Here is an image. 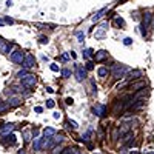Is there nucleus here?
Segmentation results:
<instances>
[{"mask_svg": "<svg viewBox=\"0 0 154 154\" xmlns=\"http://www.w3.org/2000/svg\"><path fill=\"white\" fill-rule=\"evenodd\" d=\"M126 72H128V66L119 65V63L112 65V77H114V79H122Z\"/></svg>", "mask_w": 154, "mask_h": 154, "instance_id": "1", "label": "nucleus"}, {"mask_svg": "<svg viewBox=\"0 0 154 154\" xmlns=\"http://www.w3.org/2000/svg\"><path fill=\"white\" fill-rule=\"evenodd\" d=\"M35 83H37V77L34 74H26L22 79V86H25V88H32Z\"/></svg>", "mask_w": 154, "mask_h": 154, "instance_id": "2", "label": "nucleus"}, {"mask_svg": "<svg viewBox=\"0 0 154 154\" xmlns=\"http://www.w3.org/2000/svg\"><path fill=\"white\" fill-rule=\"evenodd\" d=\"M23 59H25V53H23L22 49H16L14 53L11 54V60L14 62V63H17V65H22Z\"/></svg>", "mask_w": 154, "mask_h": 154, "instance_id": "3", "label": "nucleus"}, {"mask_svg": "<svg viewBox=\"0 0 154 154\" xmlns=\"http://www.w3.org/2000/svg\"><path fill=\"white\" fill-rule=\"evenodd\" d=\"M34 63H35V59H34L32 54H25V59H23V62H22V66H23V68L29 69V68L34 66Z\"/></svg>", "mask_w": 154, "mask_h": 154, "instance_id": "4", "label": "nucleus"}, {"mask_svg": "<svg viewBox=\"0 0 154 154\" xmlns=\"http://www.w3.org/2000/svg\"><path fill=\"white\" fill-rule=\"evenodd\" d=\"M149 22H152V16L149 14V12H145V17H143V22H142V35L145 37L146 35V28H148V25H149Z\"/></svg>", "mask_w": 154, "mask_h": 154, "instance_id": "5", "label": "nucleus"}, {"mask_svg": "<svg viewBox=\"0 0 154 154\" xmlns=\"http://www.w3.org/2000/svg\"><path fill=\"white\" fill-rule=\"evenodd\" d=\"M75 79L77 82H83V79H86V68L75 66Z\"/></svg>", "mask_w": 154, "mask_h": 154, "instance_id": "6", "label": "nucleus"}, {"mask_svg": "<svg viewBox=\"0 0 154 154\" xmlns=\"http://www.w3.org/2000/svg\"><path fill=\"white\" fill-rule=\"evenodd\" d=\"M106 26H108V23L103 22V23H102L100 26H99V29L94 32V37H96V38H103L105 34H106V32H105V31H106Z\"/></svg>", "mask_w": 154, "mask_h": 154, "instance_id": "7", "label": "nucleus"}, {"mask_svg": "<svg viewBox=\"0 0 154 154\" xmlns=\"http://www.w3.org/2000/svg\"><path fill=\"white\" fill-rule=\"evenodd\" d=\"M93 111H94L96 116H99V117H103V116H106V106H105V105H96V106L93 108Z\"/></svg>", "mask_w": 154, "mask_h": 154, "instance_id": "8", "label": "nucleus"}, {"mask_svg": "<svg viewBox=\"0 0 154 154\" xmlns=\"http://www.w3.org/2000/svg\"><path fill=\"white\" fill-rule=\"evenodd\" d=\"M43 143H45V136L40 137V139H35V140H34V143H32L34 151H40V149L43 148Z\"/></svg>", "mask_w": 154, "mask_h": 154, "instance_id": "9", "label": "nucleus"}, {"mask_svg": "<svg viewBox=\"0 0 154 154\" xmlns=\"http://www.w3.org/2000/svg\"><path fill=\"white\" fill-rule=\"evenodd\" d=\"M106 57H108V53H106L105 49H100V51H97V53H96V56H94L96 62H103Z\"/></svg>", "mask_w": 154, "mask_h": 154, "instance_id": "10", "label": "nucleus"}, {"mask_svg": "<svg viewBox=\"0 0 154 154\" xmlns=\"http://www.w3.org/2000/svg\"><path fill=\"white\" fill-rule=\"evenodd\" d=\"M11 46H12V45H11L9 42H6V40H3V38H2V42H0V53H3V54L9 53Z\"/></svg>", "mask_w": 154, "mask_h": 154, "instance_id": "11", "label": "nucleus"}, {"mask_svg": "<svg viewBox=\"0 0 154 154\" xmlns=\"http://www.w3.org/2000/svg\"><path fill=\"white\" fill-rule=\"evenodd\" d=\"M139 88H145V82L139 80V82H134L131 85H128V89H131V91H137Z\"/></svg>", "mask_w": 154, "mask_h": 154, "instance_id": "12", "label": "nucleus"}, {"mask_svg": "<svg viewBox=\"0 0 154 154\" xmlns=\"http://www.w3.org/2000/svg\"><path fill=\"white\" fill-rule=\"evenodd\" d=\"M12 130H14V125L12 123H5L2 128H0V134H9Z\"/></svg>", "mask_w": 154, "mask_h": 154, "instance_id": "13", "label": "nucleus"}, {"mask_svg": "<svg viewBox=\"0 0 154 154\" xmlns=\"http://www.w3.org/2000/svg\"><path fill=\"white\" fill-rule=\"evenodd\" d=\"M105 11H106V8H102V9H99V11L96 12V14L91 17V20H93V22H97V20H100V19H102V16L105 14Z\"/></svg>", "mask_w": 154, "mask_h": 154, "instance_id": "14", "label": "nucleus"}, {"mask_svg": "<svg viewBox=\"0 0 154 154\" xmlns=\"http://www.w3.org/2000/svg\"><path fill=\"white\" fill-rule=\"evenodd\" d=\"M140 75H142V72H140V71H137V69L136 71H131L130 75H128V80H131V79L133 80H137V79H140Z\"/></svg>", "mask_w": 154, "mask_h": 154, "instance_id": "15", "label": "nucleus"}, {"mask_svg": "<svg viewBox=\"0 0 154 154\" xmlns=\"http://www.w3.org/2000/svg\"><path fill=\"white\" fill-rule=\"evenodd\" d=\"M20 103H22V102H20L19 97H11V99L8 100V105H9V106H19Z\"/></svg>", "mask_w": 154, "mask_h": 154, "instance_id": "16", "label": "nucleus"}, {"mask_svg": "<svg viewBox=\"0 0 154 154\" xmlns=\"http://www.w3.org/2000/svg\"><path fill=\"white\" fill-rule=\"evenodd\" d=\"M108 72H109V69H108L106 66H100V68L97 69L99 77H106V75H108Z\"/></svg>", "mask_w": 154, "mask_h": 154, "instance_id": "17", "label": "nucleus"}, {"mask_svg": "<svg viewBox=\"0 0 154 154\" xmlns=\"http://www.w3.org/2000/svg\"><path fill=\"white\" fill-rule=\"evenodd\" d=\"M43 136H45V137L56 136V130H54V128H45V130H43Z\"/></svg>", "mask_w": 154, "mask_h": 154, "instance_id": "18", "label": "nucleus"}, {"mask_svg": "<svg viewBox=\"0 0 154 154\" xmlns=\"http://www.w3.org/2000/svg\"><path fill=\"white\" fill-rule=\"evenodd\" d=\"M5 142H6V143H11V145L16 143V136H14V134H6V136H5Z\"/></svg>", "mask_w": 154, "mask_h": 154, "instance_id": "19", "label": "nucleus"}, {"mask_svg": "<svg viewBox=\"0 0 154 154\" xmlns=\"http://www.w3.org/2000/svg\"><path fill=\"white\" fill-rule=\"evenodd\" d=\"M91 134H93V128H89L85 134H82V142H88L89 137H91Z\"/></svg>", "mask_w": 154, "mask_h": 154, "instance_id": "20", "label": "nucleus"}, {"mask_svg": "<svg viewBox=\"0 0 154 154\" xmlns=\"http://www.w3.org/2000/svg\"><path fill=\"white\" fill-rule=\"evenodd\" d=\"M74 35L77 37V40H79L80 43L85 40V32H83V31H75V32H74Z\"/></svg>", "mask_w": 154, "mask_h": 154, "instance_id": "21", "label": "nucleus"}, {"mask_svg": "<svg viewBox=\"0 0 154 154\" xmlns=\"http://www.w3.org/2000/svg\"><path fill=\"white\" fill-rule=\"evenodd\" d=\"M62 154H79V152H77L75 148H65L62 151Z\"/></svg>", "mask_w": 154, "mask_h": 154, "instance_id": "22", "label": "nucleus"}, {"mask_svg": "<svg viewBox=\"0 0 154 154\" xmlns=\"http://www.w3.org/2000/svg\"><path fill=\"white\" fill-rule=\"evenodd\" d=\"M83 57H85V59H91V57H93V49H91V48L85 49V51H83Z\"/></svg>", "mask_w": 154, "mask_h": 154, "instance_id": "23", "label": "nucleus"}, {"mask_svg": "<svg viewBox=\"0 0 154 154\" xmlns=\"http://www.w3.org/2000/svg\"><path fill=\"white\" fill-rule=\"evenodd\" d=\"M66 125H68L69 128H72V130H75V128H79V125H77V122H74V120H71V119H69V120L66 122Z\"/></svg>", "mask_w": 154, "mask_h": 154, "instance_id": "24", "label": "nucleus"}, {"mask_svg": "<svg viewBox=\"0 0 154 154\" xmlns=\"http://www.w3.org/2000/svg\"><path fill=\"white\" fill-rule=\"evenodd\" d=\"M54 106H56V102H54L53 99L46 100V108H54Z\"/></svg>", "mask_w": 154, "mask_h": 154, "instance_id": "25", "label": "nucleus"}, {"mask_svg": "<svg viewBox=\"0 0 154 154\" xmlns=\"http://www.w3.org/2000/svg\"><path fill=\"white\" fill-rule=\"evenodd\" d=\"M23 137H25V142H28V140H31V131H25L23 133Z\"/></svg>", "mask_w": 154, "mask_h": 154, "instance_id": "26", "label": "nucleus"}, {"mask_svg": "<svg viewBox=\"0 0 154 154\" xmlns=\"http://www.w3.org/2000/svg\"><path fill=\"white\" fill-rule=\"evenodd\" d=\"M26 74H28V72H26V68H23L22 71H19V72H17V77H20V79H23V77L26 75Z\"/></svg>", "mask_w": 154, "mask_h": 154, "instance_id": "27", "label": "nucleus"}, {"mask_svg": "<svg viewBox=\"0 0 154 154\" xmlns=\"http://www.w3.org/2000/svg\"><path fill=\"white\" fill-rule=\"evenodd\" d=\"M69 57H71V54H69V53H63V54L60 56V59H62L63 62H66V60H69Z\"/></svg>", "mask_w": 154, "mask_h": 154, "instance_id": "28", "label": "nucleus"}, {"mask_svg": "<svg viewBox=\"0 0 154 154\" xmlns=\"http://www.w3.org/2000/svg\"><path fill=\"white\" fill-rule=\"evenodd\" d=\"M131 43H133V38H131V37H126V38H123V45L130 46Z\"/></svg>", "mask_w": 154, "mask_h": 154, "instance_id": "29", "label": "nucleus"}, {"mask_svg": "<svg viewBox=\"0 0 154 154\" xmlns=\"http://www.w3.org/2000/svg\"><path fill=\"white\" fill-rule=\"evenodd\" d=\"M116 25H119V26H123V25H125V20L120 19V17H117V19H116Z\"/></svg>", "mask_w": 154, "mask_h": 154, "instance_id": "30", "label": "nucleus"}, {"mask_svg": "<svg viewBox=\"0 0 154 154\" xmlns=\"http://www.w3.org/2000/svg\"><path fill=\"white\" fill-rule=\"evenodd\" d=\"M62 75L65 77V79H68V77L71 75V71H69V69H63V71H62Z\"/></svg>", "mask_w": 154, "mask_h": 154, "instance_id": "31", "label": "nucleus"}, {"mask_svg": "<svg viewBox=\"0 0 154 154\" xmlns=\"http://www.w3.org/2000/svg\"><path fill=\"white\" fill-rule=\"evenodd\" d=\"M49 68H51V71H54V72H59V66L56 65V63H51V65H49Z\"/></svg>", "mask_w": 154, "mask_h": 154, "instance_id": "32", "label": "nucleus"}, {"mask_svg": "<svg viewBox=\"0 0 154 154\" xmlns=\"http://www.w3.org/2000/svg\"><path fill=\"white\" fill-rule=\"evenodd\" d=\"M38 40H40V43H42V45H46V43H48V37L40 35V38H38Z\"/></svg>", "mask_w": 154, "mask_h": 154, "instance_id": "33", "label": "nucleus"}, {"mask_svg": "<svg viewBox=\"0 0 154 154\" xmlns=\"http://www.w3.org/2000/svg\"><path fill=\"white\" fill-rule=\"evenodd\" d=\"M53 117H54L56 120H59V119H60V112H54V114H53Z\"/></svg>", "mask_w": 154, "mask_h": 154, "instance_id": "34", "label": "nucleus"}, {"mask_svg": "<svg viewBox=\"0 0 154 154\" xmlns=\"http://www.w3.org/2000/svg\"><path fill=\"white\" fill-rule=\"evenodd\" d=\"M34 111H35V112H42V111H43V108H42V106H35V108H34Z\"/></svg>", "mask_w": 154, "mask_h": 154, "instance_id": "35", "label": "nucleus"}, {"mask_svg": "<svg viewBox=\"0 0 154 154\" xmlns=\"http://www.w3.org/2000/svg\"><path fill=\"white\" fill-rule=\"evenodd\" d=\"M72 102H74V100H72L71 97H68V99H66V105H72Z\"/></svg>", "mask_w": 154, "mask_h": 154, "instance_id": "36", "label": "nucleus"}, {"mask_svg": "<svg viewBox=\"0 0 154 154\" xmlns=\"http://www.w3.org/2000/svg\"><path fill=\"white\" fill-rule=\"evenodd\" d=\"M86 69H93V63H91V62L86 63Z\"/></svg>", "mask_w": 154, "mask_h": 154, "instance_id": "37", "label": "nucleus"}, {"mask_svg": "<svg viewBox=\"0 0 154 154\" xmlns=\"http://www.w3.org/2000/svg\"><path fill=\"white\" fill-rule=\"evenodd\" d=\"M69 54H71V57H72V59H75V57H77V54L74 53V51H71V53H69Z\"/></svg>", "mask_w": 154, "mask_h": 154, "instance_id": "38", "label": "nucleus"}, {"mask_svg": "<svg viewBox=\"0 0 154 154\" xmlns=\"http://www.w3.org/2000/svg\"><path fill=\"white\" fill-rule=\"evenodd\" d=\"M19 154H26V152H25V149H20V151H19Z\"/></svg>", "mask_w": 154, "mask_h": 154, "instance_id": "39", "label": "nucleus"}, {"mask_svg": "<svg viewBox=\"0 0 154 154\" xmlns=\"http://www.w3.org/2000/svg\"><path fill=\"white\" fill-rule=\"evenodd\" d=\"M131 154H139V151H136V149H134V151H131Z\"/></svg>", "mask_w": 154, "mask_h": 154, "instance_id": "40", "label": "nucleus"}, {"mask_svg": "<svg viewBox=\"0 0 154 154\" xmlns=\"http://www.w3.org/2000/svg\"><path fill=\"white\" fill-rule=\"evenodd\" d=\"M152 29H154V16H152Z\"/></svg>", "mask_w": 154, "mask_h": 154, "instance_id": "41", "label": "nucleus"}, {"mask_svg": "<svg viewBox=\"0 0 154 154\" xmlns=\"http://www.w3.org/2000/svg\"><path fill=\"white\" fill-rule=\"evenodd\" d=\"M120 154H126V152H125V149H122V152H120Z\"/></svg>", "mask_w": 154, "mask_h": 154, "instance_id": "42", "label": "nucleus"}, {"mask_svg": "<svg viewBox=\"0 0 154 154\" xmlns=\"http://www.w3.org/2000/svg\"><path fill=\"white\" fill-rule=\"evenodd\" d=\"M148 154H154V152H152V151H149V152H148Z\"/></svg>", "mask_w": 154, "mask_h": 154, "instance_id": "43", "label": "nucleus"}, {"mask_svg": "<svg viewBox=\"0 0 154 154\" xmlns=\"http://www.w3.org/2000/svg\"><path fill=\"white\" fill-rule=\"evenodd\" d=\"M0 42H2V37H0Z\"/></svg>", "mask_w": 154, "mask_h": 154, "instance_id": "44", "label": "nucleus"}]
</instances>
